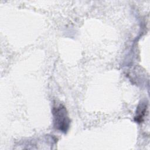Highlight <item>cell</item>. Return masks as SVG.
<instances>
[{"instance_id":"1","label":"cell","mask_w":150,"mask_h":150,"mask_svg":"<svg viewBox=\"0 0 150 150\" xmlns=\"http://www.w3.org/2000/svg\"><path fill=\"white\" fill-rule=\"evenodd\" d=\"M54 127L57 130L66 133L68 131L70 120L66 107L62 104L56 105L53 107Z\"/></svg>"},{"instance_id":"2","label":"cell","mask_w":150,"mask_h":150,"mask_svg":"<svg viewBox=\"0 0 150 150\" xmlns=\"http://www.w3.org/2000/svg\"><path fill=\"white\" fill-rule=\"evenodd\" d=\"M148 110V104L145 101L141 102L137 107L135 116L134 117L135 121L138 123L142 122L145 117L146 115Z\"/></svg>"}]
</instances>
